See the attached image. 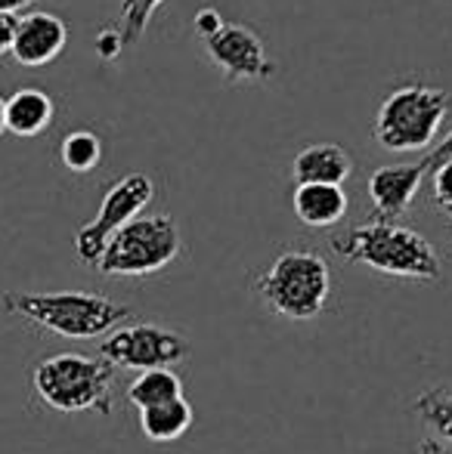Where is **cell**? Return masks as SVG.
<instances>
[{"label":"cell","mask_w":452,"mask_h":454,"mask_svg":"<svg viewBox=\"0 0 452 454\" xmlns=\"http://www.w3.org/2000/svg\"><path fill=\"white\" fill-rule=\"evenodd\" d=\"M335 254L347 263H362L375 272L397 275V278L437 281L443 275V263L434 245L416 229L400 226L397 220H372L356 226L332 241Z\"/></svg>","instance_id":"cell-1"},{"label":"cell","mask_w":452,"mask_h":454,"mask_svg":"<svg viewBox=\"0 0 452 454\" xmlns=\"http://www.w3.org/2000/svg\"><path fill=\"white\" fill-rule=\"evenodd\" d=\"M205 53L224 72L226 81H264L273 74V62L266 56L258 31L239 22H224L218 35L205 37Z\"/></svg>","instance_id":"cell-9"},{"label":"cell","mask_w":452,"mask_h":454,"mask_svg":"<svg viewBox=\"0 0 452 454\" xmlns=\"http://www.w3.org/2000/svg\"><path fill=\"white\" fill-rule=\"evenodd\" d=\"M66 41H68V28L59 16H53V12H25L16 22L10 53L19 66L41 68L66 50Z\"/></svg>","instance_id":"cell-10"},{"label":"cell","mask_w":452,"mask_h":454,"mask_svg":"<svg viewBox=\"0 0 452 454\" xmlns=\"http://www.w3.org/2000/svg\"><path fill=\"white\" fill-rule=\"evenodd\" d=\"M350 170H353L350 155L335 143L307 145L297 152L291 164V176L297 185H344Z\"/></svg>","instance_id":"cell-12"},{"label":"cell","mask_w":452,"mask_h":454,"mask_svg":"<svg viewBox=\"0 0 452 454\" xmlns=\"http://www.w3.org/2000/svg\"><path fill=\"white\" fill-rule=\"evenodd\" d=\"M121 47H124V37H121V31L103 28L97 35V53L103 56V59H115V56L121 53Z\"/></svg>","instance_id":"cell-22"},{"label":"cell","mask_w":452,"mask_h":454,"mask_svg":"<svg viewBox=\"0 0 452 454\" xmlns=\"http://www.w3.org/2000/svg\"><path fill=\"white\" fill-rule=\"evenodd\" d=\"M155 185L146 174H127L106 192L103 204H99L97 216L87 226L78 229L75 235V251H78L81 263L97 266L106 254V245L112 241V235L118 229H124L131 220H137L139 210L152 201Z\"/></svg>","instance_id":"cell-7"},{"label":"cell","mask_w":452,"mask_h":454,"mask_svg":"<svg viewBox=\"0 0 452 454\" xmlns=\"http://www.w3.org/2000/svg\"><path fill=\"white\" fill-rule=\"evenodd\" d=\"M35 0H0V12H19L22 6H31Z\"/></svg>","instance_id":"cell-26"},{"label":"cell","mask_w":452,"mask_h":454,"mask_svg":"<svg viewBox=\"0 0 452 454\" xmlns=\"http://www.w3.org/2000/svg\"><path fill=\"white\" fill-rule=\"evenodd\" d=\"M189 353V343L180 334L158 325H133L118 328L99 343V359H106L112 368H133V371H155L170 368L183 362Z\"/></svg>","instance_id":"cell-8"},{"label":"cell","mask_w":452,"mask_h":454,"mask_svg":"<svg viewBox=\"0 0 452 454\" xmlns=\"http://www.w3.org/2000/svg\"><path fill=\"white\" fill-rule=\"evenodd\" d=\"M434 201L452 214V161H443L434 168Z\"/></svg>","instance_id":"cell-20"},{"label":"cell","mask_w":452,"mask_h":454,"mask_svg":"<svg viewBox=\"0 0 452 454\" xmlns=\"http://www.w3.org/2000/svg\"><path fill=\"white\" fill-rule=\"evenodd\" d=\"M162 4L164 0H121V37H124V43H133L143 37V31L149 28L152 12Z\"/></svg>","instance_id":"cell-19"},{"label":"cell","mask_w":452,"mask_h":454,"mask_svg":"<svg viewBox=\"0 0 452 454\" xmlns=\"http://www.w3.org/2000/svg\"><path fill=\"white\" fill-rule=\"evenodd\" d=\"M112 377L115 368L106 359L75 353L50 356L31 371L35 393L47 408L66 414L97 411L103 418L112 414Z\"/></svg>","instance_id":"cell-3"},{"label":"cell","mask_w":452,"mask_h":454,"mask_svg":"<svg viewBox=\"0 0 452 454\" xmlns=\"http://www.w3.org/2000/svg\"><path fill=\"white\" fill-rule=\"evenodd\" d=\"M220 28H224V19H220V12L214 10V6H202V10L195 12V31H199L202 41L218 35Z\"/></svg>","instance_id":"cell-21"},{"label":"cell","mask_w":452,"mask_h":454,"mask_svg":"<svg viewBox=\"0 0 452 454\" xmlns=\"http://www.w3.org/2000/svg\"><path fill=\"white\" fill-rule=\"evenodd\" d=\"M59 158L72 174H91L99 164V158H103V143L91 130H72L62 139Z\"/></svg>","instance_id":"cell-17"},{"label":"cell","mask_w":452,"mask_h":454,"mask_svg":"<svg viewBox=\"0 0 452 454\" xmlns=\"http://www.w3.org/2000/svg\"><path fill=\"white\" fill-rule=\"evenodd\" d=\"M449 112V93L424 84H406L387 93L375 114V143L387 152H418L434 143Z\"/></svg>","instance_id":"cell-5"},{"label":"cell","mask_w":452,"mask_h":454,"mask_svg":"<svg viewBox=\"0 0 452 454\" xmlns=\"http://www.w3.org/2000/svg\"><path fill=\"white\" fill-rule=\"evenodd\" d=\"M443 161H452V130L447 133V139H443V143L437 145V149L431 152L428 158H422L418 164H422L424 170H434V168H440Z\"/></svg>","instance_id":"cell-23"},{"label":"cell","mask_w":452,"mask_h":454,"mask_svg":"<svg viewBox=\"0 0 452 454\" xmlns=\"http://www.w3.org/2000/svg\"><path fill=\"white\" fill-rule=\"evenodd\" d=\"M4 309L25 322H35L37 328L50 334L68 337V340H93L109 334L121 322L133 316L127 306L115 303L103 294L84 291H53V294H28L6 291Z\"/></svg>","instance_id":"cell-2"},{"label":"cell","mask_w":452,"mask_h":454,"mask_svg":"<svg viewBox=\"0 0 452 454\" xmlns=\"http://www.w3.org/2000/svg\"><path fill=\"white\" fill-rule=\"evenodd\" d=\"M291 204L297 220L310 229H329L347 214V195L341 185H297Z\"/></svg>","instance_id":"cell-13"},{"label":"cell","mask_w":452,"mask_h":454,"mask_svg":"<svg viewBox=\"0 0 452 454\" xmlns=\"http://www.w3.org/2000/svg\"><path fill=\"white\" fill-rule=\"evenodd\" d=\"M180 251L183 239L174 216H137L112 235L97 270L103 275H115V278H143V275L162 272L164 266H170L180 257Z\"/></svg>","instance_id":"cell-6"},{"label":"cell","mask_w":452,"mask_h":454,"mask_svg":"<svg viewBox=\"0 0 452 454\" xmlns=\"http://www.w3.org/2000/svg\"><path fill=\"white\" fill-rule=\"evenodd\" d=\"M428 170L422 164H391L378 168L369 176V198L378 220H393L406 214L409 204L416 201V192L422 189V180Z\"/></svg>","instance_id":"cell-11"},{"label":"cell","mask_w":452,"mask_h":454,"mask_svg":"<svg viewBox=\"0 0 452 454\" xmlns=\"http://www.w3.org/2000/svg\"><path fill=\"white\" fill-rule=\"evenodd\" d=\"M412 411L422 418V424H428L431 430L440 433L447 442H452V389H428V393H422L412 402Z\"/></svg>","instance_id":"cell-18"},{"label":"cell","mask_w":452,"mask_h":454,"mask_svg":"<svg viewBox=\"0 0 452 454\" xmlns=\"http://www.w3.org/2000/svg\"><path fill=\"white\" fill-rule=\"evenodd\" d=\"M16 12H0V56L12 50V35H16Z\"/></svg>","instance_id":"cell-24"},{"label":"cell","mask_w":452,"mask_h":454,"mask_svg":"<svg viewBox=\"0 0 452 454\" xmlns=\"http://www.w3.org/2000/svg\"><path fill=\"white\" fill-rule=\"evenodd\" d=\"M418 454H452V451L443 449V445L437 442V439H424V442L418 445Z\"/></svg>","instance_id":"cell-25"},{"label":"cell","mask_w":452,"mask_h":454,"mask_svg":"<svg viewBox=\"0 0 452 454\" xmlns=\"http://www.w3.org/2000/svg\"><path fill=\"white\" fill-rule=\"evenodd\" d=\"M174 399H183V383L170 368L143 371V374L131 383V389H127V402H131L133 408H139V411L164 405V402H174Z\"/></svg>","instance_id":"cell-16"},{"label":"cell","mask_w":452,"mask_h":454,"mask_svg":"<svg viewBox=\"0 0 452 454\" xmlns=\"http://www.w3.org/2000/svg\"><path fill=\"white\" fill-rule=\"evenodd\" d=\"M258 294L276 316L310 322L329 306L332 270L313 251H285L258 278Z\"/></svg>","instance_id":"cell-4"},{"label":"cell","mask_w":452,"mask_h":454,"mask_svg":"<svg viewBox=\"0 0 452 454\" xmlns=\"http://www.w3.org/2000/svg\"><path fill=\"white\" fill-rule=\"evenodd\" d=\"M189 427H193V408H189L186 399H174L139 411V430L152 442H174Z\"/></svg>","instance_id":"cell-15"},{"label":"cell","mask_w":452,"mask_h":454,"mask_svg":"<svg viewBox=\"0 0 452 454\" xmlns=\"http://www.w3.org/2000/svg\"><path fill=\"white\" fill-rule=\"evenodd\" d=\"M6 130V99H0V133Z\"/></svg>","instance_id":"cell-27"},{"label":"cell","mask_w":452,"mask_h":454,"mask_svg":"<svg viewBox=\"0 0 452 454\" xmlns=\"http://www.w3.org/2000/svg\"><path fill=\"white\" fill-rule=\"evenodd\" d=\"M53 121V99L37 87H22L6 99V130L16 137H37Z\"/></svg>","instance_id":"cell-14"}]
</instances>
